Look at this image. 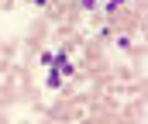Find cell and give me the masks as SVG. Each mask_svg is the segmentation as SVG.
Wrapping results in <instances>:
<instances>
[{
    "label": "cell",
    "instance_id": "obj_1",
    "mask_svg": "<svg viewBox=\"0 0 148 124\" xmlns=\"http://www.w3.org/2000/svg\"><path fill=\"white\" fill-rule=\"evenodd\" d=\"M48 90H59V86H62V76H59V73H55V69H48Z\"/></svg>",
    "mask_w": 148,
    "mask_h": 124
},
{
    "label": "cell",
    "instance_id": "obj_2",
    "mask_svg": "<svg viewBox=\"0 0 148 124\" xmlns=\"http://www.w3.org/2000/svg\"><path fill=\"white\" fill-rule=\"evenodd\" d=\"M121 7H124V0H107V7H103V10H110V14H114V10H121Z\"/></svg>",
    "mask_w": 148,
    "mask_h": 124
},
{
    "label": "cell",
    "instance_id": "obj_3",
    "mask_svg": "<svg viewBox=\"0 0 148 124\" xmlns=\"http://www.w3.org/2000/svg\"><path fill=\"white\" fill-rule=\"evenodd\" d=\"M79 3H83V10H97L100 7V0H79Z\"/></svg>",
    "mask_w": 148,
    "mask_h": 124
}]
</instances>
